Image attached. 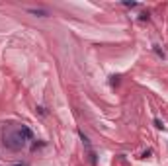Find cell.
I'll return each instance as SVG.
<instances>
[{
    "label": "cell",
    "instance_id": "6da1fadb",
    "mask_svg": "<svg viewBox=\"0 0 168 166\" xmlns=\"http://www.w3.org/2000/svg\"><path fill=\"white\" fill-rule=\"evenodd\" d=\"M24 137L20 135V131H12L8 133V135H4V147L12 149V151H20V149H24Z\"/></svg>",
    "mask_w": 168,
    "mask_h": 166
},
{
    "label": "cell",
    "instance_id": "7a4b0ae2",
    "mask_svg": "<svg viewBox=\"0 0 168 166\" xmlns=\"http://www.w3.org/2000/svg\"><path fill=\"white\" fill-rule=\"evenodd\" d=\"M20 135L24 137V141H31V139H33V133H31V129H29V127H25V125L20 127Z\"/></svg>",
    "mask_w": 168,
    "mask_h": 166
},
{
    "label": "cell",
    "instance_id": "3957f363",
    "mask_svg": "<svg viewBox=\"0 0 168 166\" xmlns=\"http://www.w3.org/2000/svg\"><path fill=\"white\" fill-rule=\"evenodd\" d=\"M28 12L33 14V16H39V18H47V16H49V12H47V10H41V8H29Z\"/></svg>",
    "mask_w": 168,
    "mask_h": 166
},
{
    "label": "cell",
    "instance_id": "277c9868",
    "mask_svg": "<svg viewBox=\"0 0 168 166\" xmlns=\"http://www.w3.org/2000/svg\"><path fill=\"white\" fill-rule=\"evenodd\" d=\"M155 127L156 129H164V123H162L160 119H155Z\"/></svg>",
    "mask_w": 168,
    "mask_h": 166
},
{
    "label": "cell",
    "instance_id": "5b68a950",
    "mask_svg": "<svg viewBox=\"0 0 168 166\" xmlns=\"http://www.w3.org/2000/svg\"><path fill=\"white\" fill-rule=\"evenodd\" d=\"M123 6H127V8H135V6H137V2H123Z\"/></svg>",
    "mask_w": 168,
    "mask_h": 166
}]
</instances>
